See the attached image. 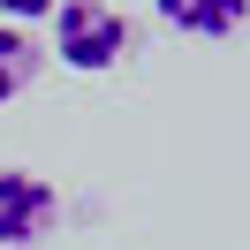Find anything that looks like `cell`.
I'll return each instance as SVG.
<instances>
[{
  "instance_id": "1",
  "label": "cell",
  "mask_w": 250,
  "mask_h": 250,
  "mask_svg": "<svg viewBox=\"0 0 250 250\" xmlns=\"http://www.w3.org/2000/svg\"><path fill=\"white\" fill-rule=\"evenodd\" d=\"M53 53L76 76H106V68H122L137 53V23L114 0H61L53 8Z\"/></svg>"
},
{
  "instance_id": "4",
  "label": "cell",
  "mask_w": 250,
  "mask_h": 250,
  "mask_svg": "<svg viewBox=\"0 0 250 250\" xmlns=\"http://www.w3.org/2000/svg\"><path fill=\"white\" fill-rule=\"evenodd\" d=\"M38 68H46V46L31 31H16V23H0V106H16L38 83Z\"/></svg>"
},
{
  "instance_id": "3",
  "label": "cell",
  "mask_w": 250,
  "mask_h": 250,
  "mask_svg": "<svg viewBox=\"0 0 250 250\" xmlns=\"http://www.w3.org/2000/svg\"><path fill=\"white\" fill-rule=\"evenodd\" d=\"M152 16L182 38H235L250 23V0H152Z\"/></svg>"
},
{
  "instance_id": "5",
  "label": "cell",
  "mask_w": 250,
  "mask_h": 250,
  "mask_svg": "<svg viewBox=\"0 0 250 250\" xmlns=\"http://www.w3.org/2000/svg\"><path fill=\"white\" fill-rule=\"evenodd\" d=\"M61 0H0V23H16V31H31V23H46Z\"/></svg>"
},
{
  "instance_id": "2",
  "label": "cell",
  "mask_w": 250,
  "mask_h": 250,
  "mask_svg": "<svg viewBox=\"0 0 250 250\" xmlns=\"http://www.w3.org/2000/svg\"><path fill=\"white\" fill-rule=\"evenodd\" d=\"M61 220V189L38 167H0V250H38Z\"/></svg>"
}]
</instances>
